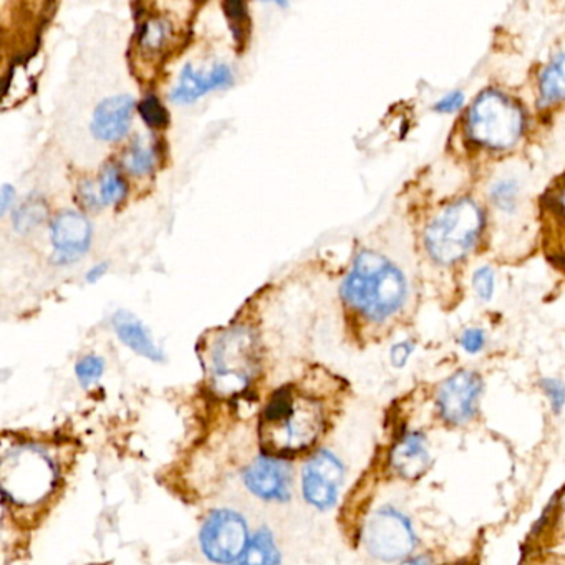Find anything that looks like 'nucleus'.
I'll use <instances>...</instances> for the list:
<instances>
[{"mask_svg":"<svg viewBox=\"0 0 565 565\" xmlns=\"http://www.w3.org/2000/svg\"><path fill=\"white\" fill-rule=\"evenodd\" d=\"M214 388L224 395L241 393L257 372V345L246 329L230 330L216 343L210 359Z\"/></svg>","mask_w":565,"mask_h":565,"instance_id":"nucleus-6","label":"nucleus"},{"mask_svg":"<svg viewBox=\"0 0 565 565\" xmlns=\"http://www.w3.org/2000/svg\"><path fill=\"white\" fill-rule=\"evenodd\" d=\"M233 72L227 65H214L211 71H200L186 64L170 98L177 105H190L214 90H223L233 84Z\"/></svg>","mask_w":565,"mask_h":565,"instance_id":"nucleus-15","label":"nucleus"},{"mask_svg":"<svg viewBox=\"0 0 565 565\" xmlns=\"http://www.w3.org/2000/svg\"><path fill=\"white\" fill-rule=\"evenodd\" d=\"M521 186L512 178H501L491 188V200L502 213H514L521 203Z\"/></svg>","mask_w":565,"mask_h":565,"instance_id":"nucleus-23","label":"nucleus"},{"mask_svg":"<svg viewBox=\"0 0 565 565\" xmlns=\"http://www.w3.org/2000/svg\"><path fill=\"white\" fill-rule=\"evenodd\" d=\"M345 468L333 452H317L302 471L303 498L319 511H329L339 501Z\"/></svg>","mask_w":565,"mask_h":565,"instance_id":"nucleus-10","label":"nucleus"},{"mask_svg":"<svg viewBox=\"0 0 565 565\" xmlns=\"http://www.w3.org/2000/svg\"><path fill=\"white\" fill-rule=\"evenodd\" d=\"M494 270L489 266L479 267L472 276V289H475L476 296L484 302H488L494 296Z\"/></svg>","mask_w":565,"mask_h":565,"instance_id":"nucleus-27","label":"nucleus"},{"mask_svg":"<svg viewBox=\"0 0 565 565\" xmlns=\"http://www.w3.org/2000/svg\"><path fill=\"white\" fill-rule=\"evenodd\" d=\"M137 102L130 95H115L98 105L92 120V134L104 143H117L127 137Z\"/></svg>","mask_w":565,"mask_h":565,"instance_id":"nucleus-16","label":"nucleus"},{"mask_svg":"<svg viewBox=\"0 0 565 565\" xmlns=\"http://www.w3.org/2000/svg\"><path fill=\"white\" fill-rule=\"evenodd\" d=\"M399 565H431V557L426 554L412 555V557L405 558Z\"/></svg>","mask_w":565,"mask_h":565,"instance_id":"nucleus-36","label":"nucleus"},{"mask_svg":"<svg viewBox=\"0 0 565 565\" xmlns=\"http://www.w3.org/2000/svg\"><path fill=\"white\" fill-rule=\"evenodd\" d=\"M114 327L115 332L128 349L134 350L135 353L145 356V359L163 362V352H161L160 347H157V343L151 339V333L137 317L128 312H118L114 317Z\"/></svg>","mask_w":565,"mask_h":565,"instance_id":"nucleus-17","label":"nucleus"},{"mask_svg":"<svg viewBox=\"0 0 565 565\" xmlns=\"http://www.w3.org/2000/svg\"><path fill=\"white\" fill-rule=\"evenodd\" d=\"M57 465L38 445L14 446L6 452L0 466V484L4 494L22 505H34L47 499L57 484Z\"/></svg>","mask_w":565,"mask_h":565,"instance_id":"nucleus-5","label":"nucleus"},{"mask_svg":"<svg viewBox=\"0 0 565 565\" xmlns=\"http://www.w3.org/2000/svg\"><path fill=\"white\" fill-rule=\"evenodd\" d=\"M174 25L167 18H148L138 29L137 44L145 57H158L170 49Z\"/></svg>","mask_w":565,"mask_h":565,"instance_id":"nucleus-19","label":"nucleus"},{"mask_svg":"<svg viewBox=\"0 0 565 565\" xmlns=\"http://www.w3.org/2000/svg\"><path fill=\"white\" fill-rule=\"evenodd\" d=\"M390 466L399 478L418 481L431 468L428 438L419 429H405L390 451Z\"/></svg>","mask_w":565,"mask_h":565,"instance_id":"nucleus-14","label":"nucleus"},{"mask_svg":"<svg viewBox=\"0 0 565 565\" xmlns=\"http://www.w3.org/2000/svg\"><path fill=\"white\" fill-rule=\"evenodd\" d=\"M200 542L211 562L236 564L249 542L247 522L231 509H217L204 522Z\"/></svg>","mask_w":565,"mask_h":565,"instance_id":"nucleus-9","label":"nucleus"},{"mask_svg":"<svg viewBox=\"0 0 565 565\" xmlns=\"http://www.w3.org/2000/svg\"><path fill=\"white\" fill-rule=\"evenodd\" d=\"M462 104H465V95L461 92H451L435 105V111H438V114H455L456 110L462 107Z\"/></svg>","mask_w":565,"mask_h":565,"instance_id":"nucleus-33","label":"nucleus"},{"mask_svg":"<svg viewBox=\"0 0 565 565\" xmlns=\"http://www.w3.org/2000/svg\"><path fill=\"white\" fill-rule=\"evenodd\" d=\"M323 428L326 413L319 399L284 386L270 396L260 416V443L266 455L287 458L312 448Z\"/></svg>","mask_w":565,"mask_h":565,"instance_id":"nucleus-1","label":"nucleus"},{"mask_svg":"<svg viewBox=\"0 0 565 565\" xmlns=\"http://www.w3.org/2000/svg\"><path fill=\"white\" fill-rule=\"evenodd\" d=\"M484 224V211L472 198H459L446 204L431 217L423 234L429 259L438 266L461 263L478 246Z\"/></svg>","mask_w":565,"mask_h":565,"instance_id":"nucleus-4","label":"nucleus"},{"mask_svg":"<svg viewBox=\"0 0 565 565\" xmlns=\"http://www.w3.org/2000/svg\"><path fill=\"white\" fill-rule=\"evenodd\" d=\"M105 372V362L97 355L84 356L81 362L75 366V373H77L78 382L82 386L88 388V386L97 383L102 379Z\"/></svg>","mask_w":565,"mask_h":565,"instance_id":"nucleus-25","label":"nucleus"},{"mask_svg":"<svg viewBox=\"0 0 565 565\" xmlns=\"http://www.w3.org/2000/svg\"><path fill=\"white\" fill-rule=\"evenodd\" d=\"M280 552L269 529H260L247 542L243 555L234 565H279Z\"/></svg>","mask_w":565,"mask_h":565,"instance_id":"nucleus-21","label":"nucleus"},{"mask_svg":"<svg viewBox=\"0 0 565 565\" xmlns=\"http://www.w3.org/2000/svg\"><path fill=\"white\" fill-rule=\"evenodd\" d=\"M541 390L547 396L552 412L561 415L565 408V383L558 379H542Z\"/></svg>","mask_w":565,"mask_h":565,"instance_id":"nucleus-28","label":"nucleus"},{"mask_svg":"<svg viewBox=\"0 0 565 565\" xmlns=\"http://www.w3.org/2000/svg\"><path fill=\"white\" fill-rule=\"evenodd\" d=\"M108 273V264L102 263L97 264V266H94V269L88 270L87 274V282H97V280H100L102 277L105 276V274Z\"/></svg>","mask_w":565,"mask_h":565,"instance_id":"nucleus-34","label":"nucleus"},{"mask_svg":"<svg viewBox=\"0 0 565 565\" xmlns=\"http://www.w3.org/2000/svg\"><path fill=\"white\" fill-rule=\"evenodd\" d=\"M342 297L366 322L382 326L398 316L408 297L405 274L388 257L365 249L343 280Z\"/></svg>","mask_w":565,"mask_h":565,"instance_id":"nucleus-2","label":"nucleus"},{"mask_svg":"<svg viewBox=\"0 0 565 565\" xmlns=\"http://www.w3.org/2000/svg\"><path fill=\"white\" fill-rule=\"evenodd\" d=\"M124 164L125 170L131 177H148L157 168V151L150 145L145 143L141 138H137L135 143L128 148L127 153H125Z\"/></svg>","mask_w":565,"mask_h":565,"instance_id":"nucleus-22","label":"nucleus"},{"mask_svg":"<svg viewBox=\"0 0 565 565\" xmlns=\"http://www.w3.org/2000/svg\"><path fill=\"white\" fill-rule=\"evenodd\" d=\"M51 239L55 249V263L58 266H71L78 263L90 249V223L77 211H64L52 223Z\"/></svg>","mask_w":565,"mask_h":565,"instance_id":"nucleus-12","label":"nucleus"},{"mask_svg":"<svg viewBox=\"0 0 565 565\" xmlns=\"http://www.w3.org/2000/svg\"><path fill=\"white\" fill-rule=\"evenodd\" d=\"M415 352V343L405 340V342L395 343L390 350V362L395 369H403L408 363L409 356Z\"/></svg>","mask_w":565,"mask_h":565,"instance_id":"nucleus-31","label":"nucleus"},{"mask_svg":"<svg viewBox=\"0 0 565 565\" xmlns=\"http://www.w3.org/2000/svg\"><path fill=\"white\" fill-rule=\"evenodd\" d=\"M128 193L127 181L124 180L120 173L115 168H108L100 180H98L97 188L94 184H85L82 188V198L88 207H107L120 203Z\"/></svg>","mask_w":565,"mask_h":565,"instance_id":"nucleus-18","label":"nucleus"},{"mask_svg":"<svg viewBox=\"0 0 565 565\" xmlns=\"http://www.w3.org/2000/svg\"><path fill=\"white\" fill-rule=\"evenodd\" d=\"M541 226L548 260L565 274V171L542 194Z\"/></svg>","mask_w":565,"mask_h":565,"instance_id":"nucleus-11","label":"nucleus"},{"mask_svg":"<svg viewBox=\"0 0 565 565\" xmlns=\"http://www.w3.org/2000/svg\"><path fill=\"white\" fill-rule=\"evenodd\" d=\"M562 509V495H552L551 501L545 505L542 511L541 518L535 521L534 527H532L531 534H529V541H535V539H542V535L547 534L551 529L552 522L557 521L558 512Z\"/></svg>","mask_w":565,"mask_h":565,"instance_id":"nucleus-26","label":"nucleus"},{"mask_svg":"<svg viewBox=\"0 0 565 565\" xmlns=\"http://www.w3.org/2000/svg\"><path fill=\"white\" fill-rule=\"evenodd\" d=\"M44 216L45 211L42 210L41 204H28L19 211L18 216H15V224H18V230L29 231L35 227V224L42 223Z\"/></svg>","mask_w":565,"mask_h":565,"instance_id":"nucleus-29","label":"nucleus"},{"mask_svg":"<svg viewBox=\"0 0 565 565\" xmlns=\"http://www.w3.org/2000/svg\"><path fill=\"white\" fill-rule=\"evenodd\" d=\"M446 565H468V564H461V562H459V564H446Z\"/></svg>","mask_w":565,"mask_h":565,"instance_id":"nucleus-37","label":"nucleus"},{"mask_svg":"<svg viewBox=\"0 0 565 565\" xmlns=\"http://www.w3.org/2000/svg\"><path fill=\"white\" fill-rule=\"evenodd\" d=\"M525 115L521 104L504 92L488 88L472 102L462 134L468 147L484 153H504L521 141Z\"/></svg>","mask_w":565,"mask_h":565,"instance_id":"nucleus-3","label":"nucleus"},{"mask_svg":"<svg viewBox=\"0 0 565 565\" xmlns=\"http://www.w3.org/2000/svg\"><path fill=\"white\" fill-rule=\"evenodd\" d=\"M15 198V191L12 190L9 184H6L4 188H2V200H0V204H2V213L6 214V211L9 210V206H11L12 200Z\"/></svg>","mask_w":565,"mask_h":565,"instance_id":"nucleus-35","label":"nucleus"},{"mask_svg":"<svg viewBox=\"0 0 565 565\" xmlns=\"http://www.w3.org/2000/svg\"><path fill=\"white\" fill-rule=\"evenodd\" d=\"M363 544L380 562H398L412 557L418 537L412 519L392 504L380 505L363 525Z\"/></svg>","mask_w":565,"mask_h":565,"instance_id":"nucleus-7","label":"nucleus"},{"mask_svg":"<svg viewBox=\"0 0 565 565\" xmlns=\"http://www.w3.org/2000/svg\"><path fill=\"white\" fill-rule=\"evenodd\" d=\"M138 111H140L145 124L150 128H154V130H163V128L170 125V115H168L167 108L163 107V104L154 95L145 98L138 105Z\"/></svg>","mask_w":565,"mask_h":565,"instance_id":"nucleus-24","label":"nucleus"},{"mask_svg":"<svg viewBox=\"0 0 565 565\" xmlns=\"http://www.w3.org/2000/svg\"><path fill=\"white\" fill-rule=\"evenodd\" d=\"M484 383L471 370L449 375L436 390L435 408L438 418L449 426H465L478 415Z\"/></svg>","mask_w":565,"mask_h":565,"instance_id":"nucleus-8","label":"nucleus"},{"mask_svg":"<svg viewBox=\"0 0 565 565\" xmlns=\"http://www.w3.org/2000/svg\"><path fill=\"white\" fill-rule=\"evenodd\" d=\"M223 8L226 11L227 18L233 21L234 31L239 29V39H243V29H247L244 28L247 22L246 4H243V2H227Z\"/></svg>","mask_w":565,"mask_h":565,"instance_id":"nucleus-32","label":"nucleus"},{"mask_svg":"<svg viewBox=\"0 0 565 565\" xmlns=\"http://www.w3.org/2000/svg\"><path fill=\"white\" fill-rule=\"evenodd\" d=\"M244 482L254 495L264 501H289L292 478L282 459L260 456L244 472Z\"/></svg>","mask_w":565,"mask_h":565,"instance_id":"nucleus-13","label":"nucleus"},{"mask_svg":"<svg viewBox=\"0 0 565 565\" xmlns=\"http://www.w3.org/2000/svg\"><path fill=\"white\" fill-rule=\"evenodd\" d=\"M459 345L465 350L469 355H476V353L481 352L486 345V333L484 330L481 329H468L462 332V335L459 337Z\"/></svg>","mask_w":565,"mask_h":565,"instance_id":"nucleus-30","label":"nucleus"},{"mask_svg":"<svg viewBox=\"0 0 565 565\" xmlns=\"http://www.w3.org/2000/svg\"><path fill=\"white\" fill-rule=\"evenodd\" d=\"M565 102V54L555 55L539 77V104L548 108Z\"/></svg>","mask_w":565,"mask_h":565,"instance_id":"nucleus-20","label":"nucleus"}]
</instances>
